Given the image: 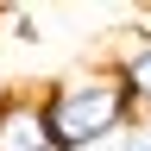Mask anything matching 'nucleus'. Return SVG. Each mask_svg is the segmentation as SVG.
Wrapping results in <instances>:
<instances>
[{"label":"nucleus","mask_w":151,"mask_h":151,"mask_svg":"<svg viewBox=\"0 0 151 151\" xmlns=\"http://www.w3.org/2000/svg\"><path fill=\"white\" fill-rule=\"evenodd\" d=\"M38 107H44L50 145L57 151H94L107 139H120V126L132 132L139 113H132L126 88L113 82V69H82V76H57V82L38 88Z\"/></svg>","instance_id":"1"},{"label":"nucleus","mask_w":151,"mask_h":151,"mask_svg":"<svg viewBox=\"0 0 151 151\" xmlns=\"http://www.w3.org/2000/svg\"><path fill=\"white\" fill-rule=\"evenodd\" d=\"M0 151H57L44 107H38V88H6L0 94Z\"/></svg>","instance_id":"2"},{"label":"nucleus","mask_w":151,"mask_h":151,"mask_svg":"<svg viewBox=\"0 0 151 151\" xmlns=\"http://www.w3.org/2000/svg\"><path fill=\"white\" fill-rule=\"evenodd\" d=\"M113 82L126 88V101L139 120H151V25H132V50H120Z\"/></svg>","instance_id":"3"},{"label":"nucleus","mask_w":151,"mask_h":151,"mask_svg":"<svg viewBox=\"0 0 151 151\" xmlns=\"http://www.w3.org/2000/svg\"><path fill=\"white\" fill-rule=\"evenodd\" d=\"M6 19H13L6 32L19 38V44H38V19H32V13H6Z\"/></svg>","instance_id":"4"},{"label":"nucleus","mask_w":151,"mask_h":151,"mask_svg":"<svg viewBox=\"0 0 151 151\" xmlns=\"http://www.w3.org/2000/svg\"><path fill=\"white\" fill-rule=\"evenodd\" d=\"M120 145H126V151H151V120H139L132 132H120Z\"/></svg>","instance_id":"5"}]
</instances>
